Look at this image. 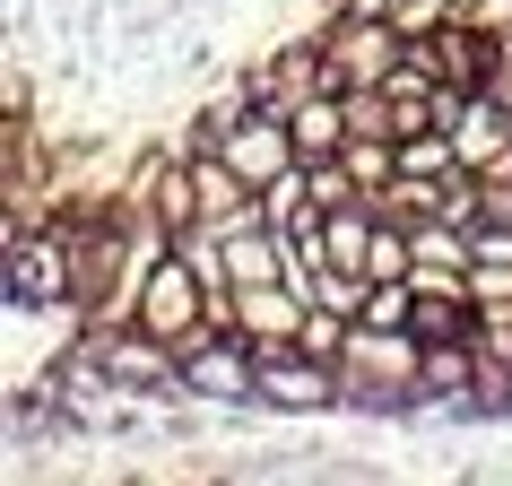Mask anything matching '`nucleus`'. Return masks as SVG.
<instances>
[{"mask_svg":"<svg viewBox=\"0 0 512 486\" xmlns=\"http://www.w3.org/2000/svg\"><path fill=\"white\" fill-rule=\"evenodd\" d=\"M209 304H200V287H191V270L183 261H165L157 278H148V296H139V330H157L165 348H191L200 330H217V322H200Z\"/></svg>","mask_w":512,"mask_h":486,"instance_id":"nucleus-1","label":"nucleus"},{"mask_svg":"<svg viewBox=\"0 0 512 486\" xmlns=\"http://www.w3.org/2000/svg\"><path fill=\"white\" fill-rule=\"evenodd\" d=\"M252 382H261V400H270V408H330L339 391H348L339 374H322V365H313V348H304V356L261 348V356H252Z\"/></svg>","mask_w":512,"mask_h":486,"instance_id":"nucleus-2","label":"nucleus"},{"mask_svg":"<svg viewBox=\"0 0 512 486\" xmlns=\"http://www.w3.org/2000/svg\"><path fill=\"white\" fill-rule=\"evenodd\" d=\"M183 382L200 391V400H252V391H261L252 365H243L235 348H209V339H191V348H183Z\"/></svg>","mask_w":512,"mask_h":486,"instance_id":"nucleus-3","label":"nucleus"},{"mask_svg":"<svg viewBox=\"0 0 512 486\" xmlns=\"http://www.w3.org/2000/svg\"><path fill=\"white\" fill-rule=\"evenodd\" d=\"M217 148H226V165H235V174L270 183V174H287V148H296V131H278V122H252V131H226Z\"/></svg>","mask_w":512,"mask_h":486,"instance_id":"nucleus-4","label":"nucleus"},{"mask_svg":"<svg viewBox=\"0 0 512 486\" xmlns=\"http://www.w3.org/2000/svg\"><path fill=\"white\" fill-rule=\"evenodd\" d=\"M61 287H70L61 235H44V243H18V261H9V296H18V304H35V296H61Z\"/></svg>","mask_w":512,"mask_h":486,"instance_id":"nucleus-5","label":"nucleus"},{"mask_svg":"<svg viewBox=\"0 0 512 486\" xmlns=\"http://www.w3.org/2000/svg\"><path fill=\"white\" fill-rule=\"evenodd\" d=\"M235 313H243V348H252V356H261V348H278V339L296 330V313H287V304H278V296H252V287H243V304H235Z\"/></svg>","mask_w":512,"mask_h":486,"instance_id":"nucleus-6","label":"nucleus"},{"mask_svg":"<svg viewBox=\"0 0 512 486\" xmlns=\"http://www.w3.org/2000/svg\"><path fill=\"white\" fill-rule=\"evenodd\" d=\"M339 131H348L339 105H296V148L304 157H313V148H339Z\"/></svg>","mask_w":512,"mask_h":486,"instance_id":"nucleus-7","label":"nucleus"},{"mask_svg":"<svg viewBox=\"0 0 512 486\" xmlns=\"http://www.w3.org/2000/svg\"><path fill=\"white\" fill-rule=\"evenodd\" d=\"M339 61H348V79H374V70H382V27H356Z\"/></svg>","mask_w":512,"mask_h":486,"instance_id":"nucleus-8","label":"nucleus"},{"mask_svg":"<svg viewBox=\"0 0 512 486\" xmlns=\"http://www.w3.org/2000/svg\"><path fill=\"white\" fill-rule=\"evenodd\" d=\"M408 313H417V304H408V287H382V296L365 304V330H400Z\"/></svg>","mask_w":512,"mask_h":486,"instance_id":"nucleus-9","label":"nucleus"},{"mask_svg":"<svg viewBox=\"0 0 512 486\" xmlns=\"http://www.w3.org/2000/svg\"><path fill=\"white\" fill-rule=\"evenodd\" d=\"M452 330H460L452 304H417V339H452Z\"/></svg>","mask_w":512,"mask_h":486,"instance_id":"nucleus-10","label":"nucleus"},{"mask_svg":"<svg viewBox=\"0 0 512 486\" xmlns=\"http://www.w3.org/2000/svg\"><path fill=\"white\" fill-rule=\"evenodd\" d=\"M348 200V174H313V209H339Z\"/></svg>","mask_w":512,"mask_h":486,"instance_id":"nucleus-11","label":"nucleus"},{"mask_svg":"<svg viewBox=\"0 0 512 486\" xmlns=\"http://www.w3.org/2000/svg\"><path fill=\"white\" fill-rule=\"evenodd\" d=\"M339 9H382V0H339Z\"/></svg>","mask_w":512,"mask_h":486,"instance_id":"nucleus-12","label":"nucleus"}]
</instances>
